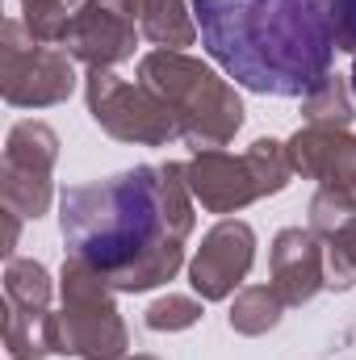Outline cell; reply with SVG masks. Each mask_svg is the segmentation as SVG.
Returning a JSON list of instances; mask_svg holds the SVG:
<instances>
[{"label": "cell", "mask_w": 356, "mask_h": 360, "mask_svg": "<svg viewBox=\"0 0 356 360\" xmlns=\"http://www.w3.org/2000/svg\"><path fill=\"white\" fill-rule=\"evenodd\" d=\"M184 164H139L96 184L63 188L68 256L96 269L113 289L143 293L172 281L193 231Z\"/></svg>", "instance_id": "obj_1"}, {"label": "cell", "mask_w": 356, "mask_h": 360, "mask_svg": "<svg viewBox=\"0 0 356 360\" xmlns=\"http://www.w3.org/2000/svg\"><path fill=\"white\" fill-rule=\"evenodd\" d=\"M205 55L243 89L310 96L331 76L336 34L323 0H193Z\"/></svg>", "instance_id": "obj_2"}, {"label": "cell", "mask_w": 356, "mask_h": 360, "mask_svg": "<svg viewBox=\"0 0 356 360\" xmlns=\"http://www.w3.org/2000/svg\"><path fill=\"white\" fill-rule=\"evenodd\" d=\"M139 84L168 105L180 139L197 151H222L243 126L239 92L180 51H151L139 63Z\"/></svg>", "instance_id": "obj_3"}, {"label": "cell", "mask_w": 356, "mask_h": 360, "mask_svg": "<svg viewBox=\"0 0 356 360\" xmlns=\"http://www.w3.org/2000/svg\"><path fill=\"white\" fill-rule=\"evenodd\" d=\"M126 323L113 306V285L68 256L63 264V310L51 314V352L84 360H122L126 356Z\"/></svg>", "instance_id": "obj_4"}, {"label": "cell", "mask_w": 356, "mask_h": 360, "mask_svg": "<svg viewBox=\"0 0 356 360\" xmlns=\"http://www.w3.org/2000/svg\"><path fill=\"white\" fill-rule=\"evenodd\" d=\"M289 176H293V164H289L285 143H276V139H256L243 155L197 151V160L184 164V180H189L193 197L210 214H231L268 193H281Z\"/></svg>", "instance_id": "obj_5"}, {"label": "cell", "mask_w": 356, "mask_h": 360, "mask_svg": "<svg viewBox=\"0 0 356 360\" xmlns=\"http://www.w3.org/2000/svg\"><path fill=\"white\" fill-rule=\"evenodd\" d=\"M89 113L92 122L122 139V143H143V147H160L168 139H177V117L168 113V105L147 92L143 84H130L113 72H89Z\"/></svg>", "instance_id": "obj_6"}, {"label": "cell", "mask_w": 356, "mask_h": 360, "mask_svg": "<svg viewBox=\"0 0 356 360\" xmlns=\"http://www.w3.org/2000/svg\"><path fill=\"white\" fill-rule=\"evenodd\" d=\"M25 21H8L4 25V101L8 105H25V109H42V105H59L76 89V72H72V55L25 38Z\"/></svg>", "instance_id": "obj_7"}, {"label": "cell", "mask_w": 356, "mask_h": 360, "mask_svg": "<svg viewBox=\"0 0 356 360\" xmlns=\"http://www.w3.org/2000/svg\"><path fill=\"white\" fill-rule=\"evenodd\" d=\"M59 155V139L42 122H21L4 147V201L8 210L38 218L51 205V168Z\"/></svg>", "instance_id": "obj_8"}, {"label": "cell", "mask_w": 356, "mask_h": 360, "mask_svg": "<svg viewBox=\"0 0 356 360\" xmlns=\"http://www.w3.org/2000/svg\"><path fill=\"white\" fill-rule=\"evenodd\" d=\"M134 38H139L134 0H84L68 25L63 46L72 59L109 72L134 55Z\"/></svg>", "instance_id": "obj_9"}, {"label": "cell", "mask_w": 356, "mask_h": 360, "mask_svg": "<svg viewBox=\"0 0 356 360\" xmlns=\"http://www.w3.org/2000/svg\"><path fill=\"white\" fill-rule=\"evenodd\" d=\"M252 260H256V235H252V226L248 222H218L201 239V248H197V256L189 264L193 289L201 293V302H222L248 276Z\"/></svg>", "instance_id": "obj_10"}, {"label": "cell", "mask_w": 356, "mask_h": 360, "mask_svg": "<svg viewBox=\"0 0 356 360\" xmlns=\"http://www.w3.org/2000/svg\"><path fill=\"white\" fill-rule=\"evenodd\" d=\"M272 289L281 293L285 306H302L310 302L323 285H327V248L319 243L314 231L289 226L272 239Z\"/></svg>", "instance_id": "obj_11"}, {"label": "cell", "mask_w": 356, "mask_h": 360, "mask_svg": "<svg viewBox=\"0 0 356 360\" xmlns=\"http://www.w3.org/2000/svg\"><path fill=\"white\" fill-rule=\"evenodd\" d=\"M285 151H289L293 172L336 184V188H356V139L348 130L306 126L285 143Z\"/></svg>", "instance_id": "obj_12"}, {"label": "cell", "mask_w": 356, "mask_h": 360, "mask_svg": "<svg viewBox=\"0 0 356 360\" xmlns=\"http://www.w3.org/2000/svg\"><path fill=\"white\" fill-rule=\"evenodd\" d=\"M134 13H139V30L164 51L193 46L197 38V21L184 8V0H134Z\"/></svg>", "instance_id": "obj_13"}, {"label": "cell", "mask_w": 356, "mask_h": 360, "mask_svg": "<svg viewBox=\"0 0 356 360\" xmlns=\"http://www.w3.org/2000/svg\"><path fill=\"white\" fill-rule=\"evenodd\" d=\"M4 297L13 314L25 319H51V276L38 260H8L4 272Z\"/></svg>", "instance_id": "obj_14"}, {"label": "cell", "mask_w": 356, "mask_h": 360, "mask_svg": "<svg viewBox=\"0 0 356 360\" xmlns=\"http://www.w3.org/2000/svg\"><path fill=\"white\" fill-rule=\"evenodd\" d=\"M281 310H285V302L272 285H248L231 306V327L239 335H265L281 323Z\"/></svg>", "instance_id": "obj_15"}, {"label": "cell", "mask_w": 356, "mask_h": 360, "mask_svg": "<svg viewBox=\"0 0 356 360\" xmlns=\"http://www.w3.org/2000/svg\"><path fill=\"white\" fill-rule=\"evenodd\" d=\"M302 113H306V126L348 130V122H352V96L344 89V80L340 76H327V84H319V89L302 101Z\"/></svg>", "instance_id": "obj_16"}, {"label": "cell", "mask_w": 356, "mask_h": 360, "mask_svg": "<svg viewBox=\"0 0 356 360\" xmlns=\"http://www.w3.org/2000/svg\"><path fill=\"white\" fill-rule=\"evenodd\" d=\"M356 218V188H336V184H323L310 201V231L314 235H336L340 226H348Z\"/></svg>", "instance_id": "obj_17"}, {"label": "cell", "mask_w": 356, "mask_h": 360, "mask_svg": "<svg viewBox=\"0 0 356 360\" xmlns=\"http://www.w3.org/2000/svg\"><path fill=\"white\" fill-rule=\"evenodd\" d=\"M327 285L331 289L356 285V218L327 239Z\"/></svg>", "instance_id": "obj_18"}, {"label": "cell", "mask_w": 356, "mask_h": 360, "mask_svg": "<svg viewBox=\"0 0 356 360\" xmlns=\"http://www.w3.org/2000/svg\"><path fill=\"white\" fill-rule=\"evenodd\" d=\"M197 319H201V302L180 297V293L160 297V302L147 310V327H151V331H184V327H193Z\"/></svg>", "instance_id": "obj_19"}, {"label": "cell", "mask_w": 356, "mask_h": 360, "mask_svg": "<svg viewBox=\"0 0 356 360\" xmlns=\"http://www.w3.org/2000/svg\"><path fill=\"white\" fill-rule=\"evenodd\" d=\"M327 17H331V34H336V51H352L356 55V0H323Z\"/></svg>", "instance_id": "obj_20"}, {"label": "cell", "mask_w": 356, "mask_h": 360, "mask_svg": "<svg viewBox=\"0 0 356 360\" xmlns=\"http://www.w3.org/2000/svg\"><path fill=\"white\" fill-rule=\"evenodd\" d=\"M352 96H356V63H352Z\"/></svg>", "instance_id": "obj_21"}, {"label": "cell", "mask_w": 356, "mask_h": 360, "mask_svg": "<svg viewBox=\"0 0 356 360\" xmlns=\"http://www.w3.org/2000/svg\"><path fill=\"white\" fill-rule=\"evenodd\" d=\"M134 360H155V356H134Z\"/></svg>", "instance_id": "obj_22"}, {"label": "cell", "mask_w": 356, "mask_h": 360, "mask_svg": "<svg viewBox=\"0 0 356 360\" xmlns=\"http://www.w3.org/2000/svg\"><path fill=\"white\" fill-rule=\"evenodd\" d=\"M25 4H30V0H25Z\"/></svg>", "instance_id": "obj_23"}]
</instances>
